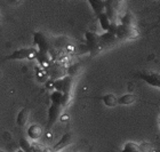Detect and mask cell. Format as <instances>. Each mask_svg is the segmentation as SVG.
I'll return each instance as SVG.
<instances>
[{"label":"cell","mask_w":160,"mask_h":152,"mask_svg":"<svg viewBox=\"0 0 160 152\" xmlns=\"http://www.w3.org/2000/svg\"><path fill=\"white\" fill-rule=\"evenodd\" d=\"M50 152H53V151H50Z\"/></svg>","instance_id":"cb8c5ba5"},{"label":"cell","mask_w":160,"mask_h":152,"mask_svg":"<svg viewBox=\"0 0 160 152\" xmlns=\"http://www.w3.org/2000/svg\"><path fill=\"white\" fill-rule=\"evenodd\" d=\"M138 77L151 86L160 88V73H141Z\"/></svg>","instance_id":"8fae6325"},{"label":"cell","mask_w":160,"mask_h":152,"mask_svg":"<svg viewBox=\"0 0 160 152\" xmlns=\"http://www.w3.org/2000/svg\"><path fill=\"white\" fill-rule=\"evenodd\" d=\"M97 18H98V22H100L102 29H103L105 32H108V31L110 30V27H111V24H112V22H111V20L107 15V13L101 14L100 16H97Z\"/></svg>","instance_id":"2e32d148"},{"label":"cell","mask_w":160,"mask_h":152,"mask_svg":"<svg viewBox=\"0 0 160 152\" xmlns=\"http://www.w3.org/2000/svg\"><path fill=\"white\" fill-rule=\"evenodd\" d=\"M159 127H160V117H159Z\"/></svg>","instance_id":"603a6c76"},{"label":"cell","mask_w":160,"mask_h":152,"mask_svg":"<svg viewBox=\"0 0 160 152\" xmlns=\"http://www.w3.org/2000/svg\"><path fill=\"white\" fill-rule=\"evenodd\" d=\"M50 101L54 104H58V105L65 108L71 101V94H64L58 90H54L50 95Z\"/></svg>","instance_id":"8992f818"},{"label":"cell","mask_w":160,"mask_h":152,"mask_svg":"<svg viewBox=\"0 0 160 152\" xmlns=\"http://www.w3.org/2000/svg\"><path fill=\"white\" fill-rule=\"evenodd\" d=\"M149 151V144L145 142L141 143H135V142H126L123 145L122 150L120 152H148Z\"/></svg>","instance_id":"52a82bcc"},{"label":"cell","mask_w":160,"mask_h":152,"mask_svg":"<svg viewBox=\"0 0 160 152\" xmlns=\"http://www.w3.org/2000/svg\"><path fill=\"white\" fill-rule=\"evenodd\" d=\"M120 22L121 24H125V25H133L134 24V16L132 15L130 12H127L122 15V17L120 18Z\"/></svg>","instance_id":"d6986e66"},{"label":"cell","mask_w":160,"mask_h":152,"mask_svg":"<svg viewBox=\"0 0 160 152\" xmlns=\"http://www.w3.org/2000/svg\"><path fill=\"white\" fill-rule=\"evenodd\" d=\"M38 52L34 48H22V49L15 50L13 54H10L9 56H7L5 60H31L36 57L37 58Z\"/></svg>","instance_id":"277c9868"},{"label":"cell","mask_w":160,"mask_h":152,"mask_svg":"<svg viewBox=\"0 0 160 152\" xmlns=\"http://www.w3.org/2000/svg\"><path fill=\"white\" fill-rule=\"evenodd\" d=\"M88 3L97 16L105 13V0H88Z\"/></svg>","instance_id":"5bb4252c"},{"label":"cell","mask_w":160,"mask_h":152,"mask_svg":"<svg viewBox=\"0 0 160 152\" xmlns=\"http://www.w3.org/2000/svg\"><path fill=\"white\" fill-rule=\"evenodd\" d=\"M103 102L109 108H113L118 104V99L113 94H107V95L103 96Z\"/></svg>","instance_id":"ac0fdd59"},{"label":"cell","mask_w":160,"mask_h":152,"mask_svg":"<svg viewBox=\"0 0 160 152\" xmlns=\"http://www.w3.org/2000/svg\"><path fill=\"white\" fill-rule=\"evenodd\" d=\"M80 70V64L79 63H76V64H72V65L69 66V69H68V74L71 77L76 76V74H78V72H79Z\"/></svg>","instance_id":"ffe728a7"},{"label":"cell","mask_w":160,"mask_h":152,"mask_svg":"<svg viewBox=\"0 0 160 152\" xmlns=\"http://www.w3.org/2000/svg\"><path fill=\"white\" fill-rule=\"evenodd\" d=\"M117 41H118V38L116 34H113V33L105 32L100 36V43H101L102 49L109 48V47H111L112 45H114Z\"/></svg>","instance_id":"9c48e42d"},{"label":"cell","mask_w":160,"mask_h":152,"mask_svg":"<svg viewBox=\"0 0 160 152\" xmlns=\"http://www.w3.org/2000/svg\"><path fill=\"white\" fill-rule=\"evenodd\" d=\"M34 43L39 48L40 53H49V50L52 49V45L42 32L34 33Z\"/></svg>","instance_id":"5b68a950"},{"label":"cell","mask_w":160,"mask_h":152,"mask_svg":"<svg viewBox=\"0 0 160 152\" xmlns=\"http://www.w3.org/2000/svg\"><path fill=\"white\" fill-rule=\"evenodd\" d=\"M52 86L55 90L62 92L64 94H71L72 86H73V78L71 76L62 77L60 79L54 80L52 83Z\"/></svg>","instance_id":"3957f363"},{"label":"cell","mask_w":160,"mask_h":152,"mask_svg":"<svg viewBox=\"0 0 160 152\" xmlns=\"http://www.w3.org/2000/svg\"><path fill=\"white\" fill-rule=\"evenodd\" d=\"M28 135L30 137L31 139H33V141H37L39 139L41 136H42V127L37 124H33V125H31L29 128H28Z\"/></svg>","instance_id":"4fadbf2b"},{"label":"cell","mask_w":160,"mask_h":152,"mask_svg":"<svg viewBox=\"0 0 160 152\" xmlns=\"http://www.w3.org/2000/svg\"><path fill=\"white\" fill-rule=\"evenodd\" d=\"M73 141V135H72V133H67L65 135L62 137V139L58 141V142L54 145V148L52 149L53 152H60L62 151L63 149H65L68 145H70L71 143Z\"/></svg>","instance_id":"30bf717a"},{"label":"cell","mask_w":160,"mask_h":152,"mask_svg":"<svg viewBox=\"0 0 160 152\" xmlns=\"http://www.w3.org/2000/svg\"><path fill=\"white\" fill-rule=\"evenodd\" d=\"M48 73H49L50 78H53L55 80L60 79L64 74V69L58 63H53V65H50V68L48 69Z\"/></svg>","instance_id":"7c38bea8"},{"label":"cell","mask_w":160,"mask_h":152,"mask_svg":"<svg viewBox=\"0 0 160 152\" xmlns=\"http://www.w3.org/2000/svg\"><path fill=\"white\" fill-rule=\"evenodd\" d=\"M62 109H63V106L52 103L50 108L48 109V127H52L60 119L61 114H62Z\"/></svg>","instance_id":"ba28073f"},{"label":"cell","mask_w":160,"mask_h":152,"mask_svg":"<svg viewBox=\"0 0 160 152\" xmlns=\"http://www.w3.org/2000/svg\"><path fill=\"white\" fill-rule=\"evenodd\" d=\"M136 101V96L133 94H126V95L120 96L118 99V104L119 105H130Z\"/></svg>","instance_id":"e0dca14e"},{"label":"cell","mask_w":160,"mask_h":152,"mask_svg":"<svg viewBox=\"0 0 160 152\" xmlns=\"http://www.w3.org/2000/svg\"><path fill=\"white\" fill-rule=\"evenodd\" d=\"M85 38H86V47L88 52H89L92 55H95V54L100 53L102 50V47H101L100 43V36L96 34L95 32H92V31H87L85 33Z\"/></svg>","instance_id":"7a4b0ae2"},{"label":"cell","mask_w":160,"mask_h":152,"mask_svg":"<svg viewBox=\"0 0 160 152\" xmlns=\"http://www.w3.org/2000/svg\"><path fill=\"white\" fill-rule=\"evenodd\" d=\"M17 152H25L24 150H20V151H17Z\"/></svg>","instance_id":"7402d4cb"},{"label":"cell","mask_w":160,"mask_h":152,"mask_svg":"<svg viewBox=\"0 0 160 152\" xmlns=\"http://www.w3.org/2000/svg\"><path fill=\"white\" fill-rule=\"evenodd\" d=\"M29 114H30V112H29V109H28V108H23V109L21 110L16 118L17 125L21 126V127L27 125L28 120H29Z\"/></svg>","instance_id":"9a60e30c"},{"label":"cell","mask_w":160,"mask_h":152,"mask_svg":"<svg viewBox=\"0 0 160 152\" xmlns=\"http://www.w3.org/2000/svg\"><path fill=\"white\" fill-rule=\"evenodd\" d=\"M61 120H68V116L65 114V117H61Z\"/></svg>","instance_id":"44dd1931"},{"label":"cell","mask_w":160,"mask_h":152,"mask_svg":"<svg viewBox=\"0 0 160 152\" xmlns=\"http://www.w3.org/2000/svg\"><path fill=\"white\" fill-rule=\"evenodd\" d=\"M118 40L125 41V40L136 39L140 36V32L134 25H125V24H118L117 32H116Z\"/></svg>","instance_id":"6da1fadb"}]
</instances>
